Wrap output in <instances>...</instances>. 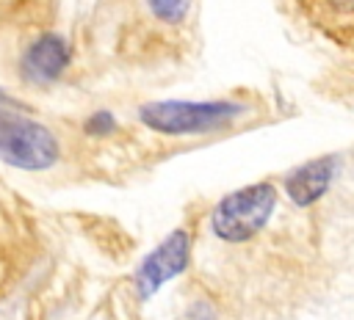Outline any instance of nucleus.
Here are the masks:
<instances>
[{"mask_svg":"<svg viewBox=\"0 0 354 320\" xmlns=\"http://www.w3.org/2000/svg\"><path fill=\"white\" fill-rule=\"evenodd\" d=\"M277 188L271 182L238 188L216 201L207 226L221 243H246L266 229L277 210Z\"/></svg>","mask_w":354,"mask_h":320,"instance_id":"f03ea898","label":"nucleus"},{"mask_svg":"<svg viewBox=\"0 0 354 320\" xmlns=\"http://www.w3.org/2000/svg\"><path fill=\"white\" fill-rule=\"evenodd\" d=\"M337 171H340V157H335V154L313 157V160L296 166L293 171H288L285 193L296 207H310L326 196Z\"/></svg>","mask_w":354,"mask_h":320,"instance_id":"39448f33","label":"nucleus"},{"mask_svg":"<svg viewBox=\"0 0 354 320\" xmlns=\"http://www.w3.org/2000/svg\"><path fill=\"white\" fill-rule=\"evenodd\" d=\"M61 157L58 138L41 121L0 108V160L22 171H44Z\"/></svg>","mask_w":354,"mask_h":320,"instance_id":"7ed1b4c3","label":"nucleus"},{"mask_svg":"<svg viewBox=\"0 0 354 320\" xmlns=\"http://www.w3.org/2000/svg\"><path fill=\"white\" fill-rule=\"evenodd\" d=\"M116 116L111 113V110H97V113H91L86 121H83V130H86V135H91V138H108V135H113L116 132Z\"/></svg>","mask_w":354,"mask_h":320,"instance_id":"6e6552de","label":"nucleus"},{"mask_svg":"<svg viewBox=\"0 0 354 320\" xmlns=\"http://www.w3.org/2000/svg\"><path fill=\"white\" fill-rule=\"evenodd\" d=\"M335 6H337V8H348V11H351V8H354V0H335Z\"/></svg>","mask_w":354,"mask_h":320,"instance_id":"1a4fd4ad","label":"nucleus"},{"mask_svg":"<svg viewBox=\"0 0 354 320\" xmlns=\"http://www.w3.org/2000/svg\"><path fill=\"white\" fill-rule=\"evenodd\" d=\"M69 63H72V47L66 44V39L58 33H41L28 44L19 69L30 83H53L66 72Z\"/></svg>","mask_w":354,"mask_h":320,"instance_id":"423d86ee","label":"nucleus"},{"mask_svg":"<svg viewBox=\"0 0 354 320\" xmlns=\"http://www.w3.org/2000/svg\"><path fill=\"white\" fill-rule=\"evenodd\" d=\"M246 108L235 99H155L138 108V121L158 135H205L238 121Z\"/></svg>","mask_w":354,"mask_h":320,"instance_id":"f257e3e1","label":"nucleus"},{"mask_svg":"<svg viewBox=\"0 0 354 320\" xmlns=\"http://www.w3.org/2000/svg\"><path fill=\"white\" fill-rule=\"evenodd\" d=\"M0 102H8V97L3 94V88H0Z\"/></svg>","mask_w":354,"mask_h":320,"instance_id":"9d476101","label":"nucleus"},{"mask_svg":"<svg viewBox=\"0 0 354 320\" xmlns=\"http://www.w3.org/2000/svg\"><path fill=\"white\" fill-rule=\"evenodd\" d=\"M191 262V237L185 229H171L136 268V292L141 301H149L155 292H160L163 284L185 273Z\"/></svg>","mask_w":354,"mask_h":320,"instance_id":"20e7f679","label":"nucleus"},{"mask_svg":"<svg viewBox=\"0 0 354 320\" xmlns=\"http://www.w3.org/2000/svg\"><path fill=\"white\" fill-rule=\"evenodd\" d=\"M149 14L163 25H183L191 11V0H144Z\"/></svg>","mask_w":354,"mask_h":320,"instance_id":"0eeeda50","label":"nucleus"}]
</instances>
